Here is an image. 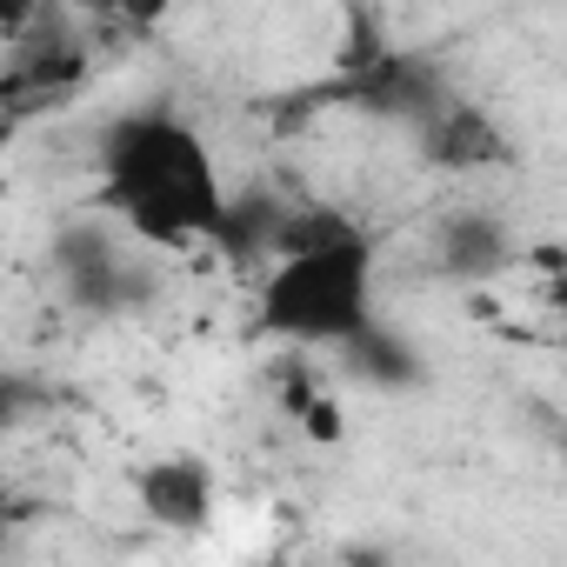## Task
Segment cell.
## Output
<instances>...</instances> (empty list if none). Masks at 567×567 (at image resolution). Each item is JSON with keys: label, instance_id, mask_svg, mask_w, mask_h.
I'll return each instance as SVG.
<instances>
[{"label": "cell", "instance_id": "6da1fadb", "mask_svg": "<svg viewBox=\"0 0 567 567\" xmlns=\"http://www.w3.org/2000/svg\"><path fill=\"white\" fill-rule=\"evenodd\" d=\"M254 328L280 348H354L374 334V234L341 207H280Z\"/></svg>", "mask_w": 567, "mask_h": 567}, {"label": "cell", "instance_id": "7a4b0ae2", "mask_svg": "<svg viewBox=\"0 0 567 567\" xmlns=\"http://www.w3.org/2000/svg\"><path fill=\"white\" fill-rule=\"evenodd\" d=\"M101 200L141 247H220L234 194L214 147L174 107H134L101 134Z\"/></svg>", "mask_w": 567, "mask_h": 567}, {"label": "cell", "instance_id": "3957f363", "mask_svg": "<svg viewBox=\"0 0 567 567\" xmlns=\"http://www.w3.org/2000/svg\"><path fill=\"white\" fill-rule=\"evenodd\" d=\"M421 154L441 167V174H481V167H501L514 147H507V134L494 127V114H481L474 101H434L421 121Z\"/></svg>", "mask_w": 567, "mask_h": 567}, {"label": "cell", "instance_id": "277c9868", "mask_svg": "<svg viewBox=\"0 0 567 567\" xmlns=\"http://www.w3.org/2000/svg\"><path fill=\"white\" fill-rule=\"evenodd\" d=\"M134 501H141L147 520H161V527H174V534H194V527H207V514H214V474H207V461H194V454H167V461H147V467L134 474Z\"/></svg>", "mask_w": 567, "mask_h": 567}, {"label": "cell", "instance_id": "5b68a950", "mask_svg": "<svg viewBox=\"0 0 567 567\" xmlns=\"http://www.w3.org/2000/svg\"><path fill=\"white\" fill-rule=\"evenodd\" d=\"M434 247H441V267L461 274V280H481V274H494V267L514 254L501 214H487V207H467V214L441 220V240H434Z\"/></svg>", "mask_w": 567, "mask_h": 567}, {"label": "cell", "instance_id": "8992f818", "mask_svg": "<svg viewBox=\"0 0 567 567\" xmlns=\"http://www.w3.org/2000/svg\"><path fill=\"white\" fill-rule=\"evenodd\" d=\"M41 8H48V0H0V41H28L34 34V21H41Z\"/></svg>", "mask_w": 567, "mask_h": 567}]
</instances>
